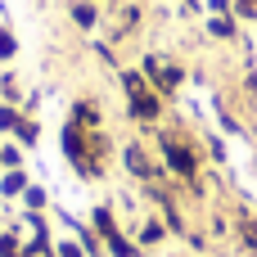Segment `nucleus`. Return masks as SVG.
<instances>
[{"instance_id": "1", "label": "nucleus", "mask_w": 257, "mask_h": 257, "mask_svg": "<svg viewBox=\"0 0 257 257\" xmlns=\"http://www.w3.org/2000/svg\"><path fill=\"white\" fill-rule=\"evenodd\" d=\"M172 167H181V172H190V154H185V149H176V145H172Z\"/></svg>"}]
</instances>
